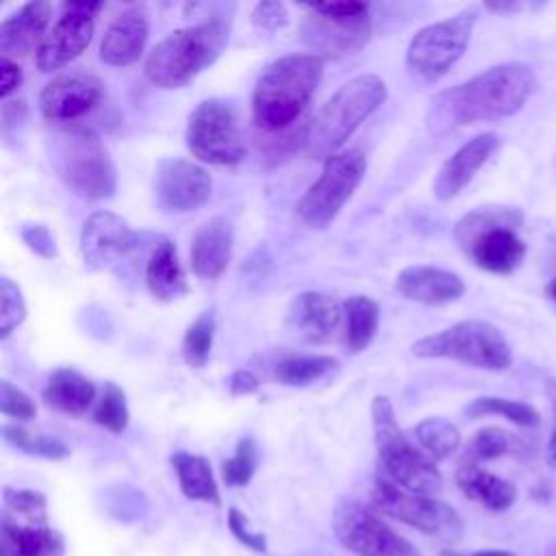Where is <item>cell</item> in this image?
<instances>
[{
	"label": "cell",
	"instance_id": "cb8c5ba5",
	"mask_svg": "<svg viewBox=\"0 0 556 556\" xmlns=\"http://www.w3.org/2000/svg\"><path fill=\"white\" fill-rule=\"evenodd\" d=\"M63 536L48 521L20 523L2 510L0 519V556H63Z\"/></svg>",
	"mask_w": 556,
	"mask_h": 556
},
{
	"label": "cell",
	"instance_id": "ee69618b",
	"mask_svg": "<svg viewBox=\"0 0 556 556\" xmlns=\"http://www.w3.org/2000/svg\"><path fill=\"white\" fill-rule=\"evenodd\" d=\"M287 22H289V13H287V7H285L282 2L265 0V2H258V4L252 9V24H254L258 30L276 33V30L282 28Z\"/></svg>",
	"mask_w": 556,
	"mask_h": 556
},
{
	"label": "cell",
	"instance_id": "5bb4252c",
	"mask_svg": "<svg viewBox=\"0 0 556 556\" xmlns=\"http://www.w3.org/2000/svg\"><path fill=\"white\" fill-rule=\"evenodd\" d=\"M100 9H102V2H65L63 4L61 17L56 20L52 30L46 35L41 48L37 50L35 63L39 72L43 74L56 72L85 52L93 35L96 13Z\"/></svg>",
	"mask_w": 556,
	"mask_h": 556
},
{
	"label": "cell",
	"instance_id": "7402d4cb",
	"mask_svg": "<svg viewBox=\"0 0 556 556\" xmlns=\"http://www.w3.org/2000/svg\"><path fill=\"white\" fill-rule=\"evenodd\" d=\"M232 256V224L224 215L208 217L191 239V269L202 280H217Z\"/></svg>",
	"mask_w": 556,
	"mask_h": 556
},
{
	"label": "cell",
	"instance_id": "d590c367",
	"mask_svg": "<svg viewBox=\"0 0 556 556\" xmlns=\"http://www.w3.org/2000/svg\"><path fill=\"white\" fill-rule=\"evenodd\" d=\"M513 450H515V437L510 432H506L504 428H497V426H486L469 439V443L465 447L463 463L478 465L482 460H493V458L506 456Z\"/></svg>",
	"mask_w": 556,
	"mask_h": 556
},
{
	"label": "cell",
	"instance_id": "7c38bea8",
	"mask_svg": "<svg viewBox=\"0 0 556 556\" xmlns=\"http://www.w3.org/2000/svg\"><path fill=\"white\" fill-rule=\"evenodd\" d=\"M371 500H374V506L384 515L410 528H417L428 536H434L447 543H454L463 536V519L458 517V513L450 504L432 495L404 491L389 478L380 476L374 482Z\"/></svg>",
	"mask_w": 556,
	"mask_h": 556
},
{
	"label": "cell",
	"instance_id": "e575fe53",
	"mask_svg": "<svg viewBox=\"0 0 556 556\" xmlns=\"http://www.w3.org/2000/svg\"><path fill=\"white\" fill-rule=\"evenodd\" d=\"M213 337H215V315L213 311H204L202 315L195 317L193 324H189L185 337H182V358L189 367H204V363L208 361L211 354V345H213Z\"/></svg>",
	"mask_w": 556,
	"mask_h": 556
},
{
	"label": "cell",
	"instance_id": "6da1fadb",
	"mask_svg": "<svg viewBox=\"0 0 556 556\" xmlns=\"http://www.w3.org/2000/svg\"><path fill=\"white\" fill-rule=\"evenodd\" d=\"M536 76L526 63H502L437 93L426 126L441 137L476 122H495L517 113L536 91Z\"/></svg>",
	"mask_w": 556,
	"mask_h": 556
},
{
	"label": "cell",
	"instance_id": "7dc6e473",
	"mask_svg": "<svg viewBox=\"0 0 556 556\" xmlns=\"http://www.w3.org/2000/svg\"><path fill=\"white\" fill-rule=\"evenodd\" d=\"M22 85V70L11 59H0V98L9 100L13 91Z\"/></svg>",
	"mask_w": 556,
	"mask_h": 556
},
{
	"label": "cell",
	"instance_id": "7bdbcfd3",
	"mask_svg": "<svg viewBox=\"0 0 556 556\" xmlns=\"http://www.w3.org/2000/svg\"><path fill=\"white\" fill-rule=\"evenodd\" d=\"M228 528H230L232 536H235L241 545L250 547L252 552H265V549H267V539H265V534L258 532V530H252L248 517H245L239 508H235V506L228 508Z\"/></svg>",
	"mask_w": 556,
	"mask_h": 556
},
{
	"label": "cell",
	"instance_id": "836d02e7",
	"mask_svg": "<svg viewBox=\"0 0 556 556\" xmlns=\"http://www.w3.org/2000/svg\"><path fill=\"white\" fill-rule=\"evenodd\" d=\"M2 437L9 445L17 447L20 452L28 454V456H39V458H48V460H61L70 456V447L54 439V437H46L39 432H30L22 426H2Z\"/></svg>",
	"mask_w": 556,
	"mask_h": 556
},
{
	"label": "cell",
	"instance_id": "f1b7e54d",
	"mask_svg": "<svg viewBox=\"0 0 556 556\" xmlns=\"http://www.w3.org/2000/svg\"><path fill=\"white\" fill-rule=\"evenodd\" d=\"M169 463L176 471L178 486L187 500L206 502L213 506L222 504L211 463L204 456L189 454V452H176V454H172Z\"/></svg>",
	"mask_w": 556,
	"mask_h": 556
},
{
	"label": "cell",
	"instance_id": "bcb514c9",
	"mask_svg": "<svg viewBox=\"0 0 556 556\" xmlns=\"http://www.w3.org/2000/svg\"><path fill=\"white\" fill-rule=\"evenodd\" d=\"M28 117V106L24 100H4L2 104V135L4 139H11L13 128H20L24 119Z\"/></svg>",
	"mask_w": 556,
	"mask_h": 556
},
{
	"label": "cell",
	"instance_id": "b9f144b4",
	"mask_svg": "<svg viewBox=\"0 0 556 556\" xmlns=\"http://www.w3.org/2000/svg\"><path fill=\"white\" fill-rule=\"evenodd\" d=\"M0 410L15 421H33L37 417V406L30 395L9 380L0 382Z\"/></svg>",
	"mask_w": 556,
	"mask_h": 556
},
{
	"label": "cell",
	"instance_id": "484cf974",
	"mask_svg": "<svg viewBox=\"0 0 556 556\" xmlns=\"http://www.w3.org/2000/svg\"><path fill=\"white\" fill-rule=\"evenodd\" d=\"M456 486L463 491L465 497L478 502L491 513H504L517 500V489L513 482L471 463H463L458 467Z\"/></svg>",
	"mask_w": 556,
	"mask_h": 556
},
{
	"label": "cell",
	"instance_id": "d4e9b609",
	"mask_svg": "<svg viewBox=\"0 0 556 556\" xmlns=\"http://www.w3.org/2000/svg\"><path fill=\"white\" fill-rule=\"evenodd\" d=\"M148 41V17L141 9L122 11L104 30L100 59L106 65L124 67L139 61Z\"/></svg>",
	"mask_w": 556,
	"mask_h": 556
},
{
	"label": "cell",
	"instance_id": "7a4b0ae2",
	"mask_svg": "<svg viewBox=\"0 0 556 556\" xmlns=\"http://www.w3.org/2000/svg\"><path fill=\"white\" fill-rule=\"evenodd\" d=\"M321 74L324 61L315 54H287L269 63L252 93L254 132L276 135L304 119Z\"/></svg>",
	"mask_w": 556,
	"mask_h": 556
},
{
	"label": "cell",
	"instance_id": "f907efd6",
	"mask_svg": "<svg viewBox=\"0 0 556 556\" xmlns=\"http://www.w3.org/2000/svg\"><path fill=\"white\" fill-rule=\"evenodd\" d=\"M545 463H547V467L556 469V426H554V430L549 434V441H547V447H545Z\"/></svg>",
	"mask_w": 556,
	"mask_h": 556
},
{
	"label": "cell",
	"instance_id": "8d00e7d4",
	"mask_svg": "<svg viewBox=\"0 0 556 556\" xmlns=\"http://www.w3.org/2000/svg\"><path fill=\"white\" fill-rule=\"evenodd\" d=\"M91 419L113 434H122L128 426V404L124 391L115 382H104L98 406L93 408Z\"/></svg>",
	"mask_w": 556,
	"mask_h": 556
},
{
	"label": "cell",
	"instance_id": "f546056e",
	"mask_svg": "<svg viewBox=\"0 0 556 556\" xmlns=\"http://www.w3.org/2000/svg\"><path fill=\"white\" fill-rule=\"evenodd\" d=\"M345 313V339L350 352H363L376 337L380 308L367 295H352L343 302Z\"/></svg>",
	"mask_w": 556,
	"mask_h": 556
},
{
	"label": "cell",
	"instance_id": "d6986e66",
	"mask_svg": "<svg viewBox=\"0 0 556 556\" xmlns=\"http://www.w3.org/2000/svg\"><path fill=\"white\" fill-rule=\"evenodd\" d=\"M500 139L493 132H480L467 143H463L437 172L432 182V193L437 200L447 202L456 198L478 174V169L495 154Z\"/></svg>",
	"mask_w": 556,
	"mask_h": 556
},
{
	"label": "cell",
	"instance_id": "44dd1931",
	"mask_svg": "<svg viewBox=\"0 0 556 556\" xmlns=\"http://www.w3.org/2000/svg\"><path fill=\"white\" fill-rule=\"evenodd\" d=\"M52 7L46 0H33L17 9L0 24V54L2 59H22L37 52L46 39Z\"/></svg>",
	"mask_w": 556,
	"mask_h": 556
},
{
	"label": "cell",
	"instance_id": "f35d334b",
	"mask_svg": "<svg viewBox=\"0 0 556 556\" xmlns=\"http://www.w3.org/2000/svg\"><path fill=\"white\" fill-rule=\"evenodd\" d=\"M2 502L4 513L13 517H22L26 521H48V500L39 491L4 486Z\"/></svg>",
	"mask_w": 556,
	"mask_h": 556
},
{
	"label": "cell",
	"instance_id": "603a6c76",
	"mask_svg": "<svg viewBox=\"0 0 556 556\" xmlns=\"http://www.w3.org/2000/svg\"><path fill=\"white\" fill-rule=\"evenodd\" d=\"M395 291L410 302L439 306L456 302L465 293V282L458 274L441 267L410 265L397 274Z\"/></svg>",
	"mask_w": 556,
	"mask_h": 556
},
{
	"label": "cell",
	"instance_id": "11a10c76",
	"mask_svg": "<svg viewBox=\"0 0 556 556\" xmlns=\"http://www.w3.org/2000/svg\"><path fill=\"white\" fill-rule=\"evenodd\" d=\"M441 556H460V554H456V552H443Z\"/></svg>",
	"mask_w": 556,
	"mask_h": 556
},
{
	"label": "cell",
	"instance_id": "4dcf8cb0",
	"mask_svg": "<svg viewBox=\"0 0 556 556\" xmlns=\"http://www.w3.org/2000/svg\"><path fill=\"white\" fill-rule=\"evenodd\" d=\"M339 369L337 358L330 356H291L274 367V378L285 387H306L328 378Z\"/></svg>",
	"mask_w": 556,
	"mask_h": 556
},
{
	"label": "cell",
	"instance_id": "1f68e13d",
	"mask_svg": "<svg viewBox=\"0 0 556 556\" xmlns=\"http://www.w3.org/2000/svg\"><path fill=\"white\" fill-rule=\"evenodd\" d=\"M465 415L469 419H478V417H486V415H500L508 421H513L515 426H523V428H532L541 421L539 410L526 402L519 400H508V397H495V395H482L471 400L465 406Z\"/></svg>",
	"mask_w": 556,
	"mask_h": 556
},
{
	"label": "cell",
	"instance_id": "681fc988",
	"mask_svg": "<svg viewBox=\"0 0 556 556\" xmlns=\"http://www.w3.org/2000/svg\"><path fill=\"white\" fill-rule=\"evenodd\" d=\"M308 7L324 13V15H339V17L367 13L365 2H326V4H308Z\"/></svg>",
	"mask_w": 556,
	"mask_h": 556
},
{
	"label": "cell",
	"instance_id": "2e32d148",
	"mask_svg": "<svg viewBox=\"0 0 556 556\" xmlns=\"http://www.w3.org/2000/svg\"><path fill=\"white\" fill-rule=\"evenodd\" d=\"M104 100V83L89 72H70L52 78L41 96L39 111L48 122L72 124L89 115Z\"/></svg>",
	"mask_w": 556,
	"mask_h": 556
},
{
	"label": "cell",
	"instance_id": "8fae6325",
	"mask_svg": "<svg viewBox=\"0 0 556 556\" xmlns=\"http://www.w3.org/2000/svg\"><path fill=\"white\" fill-rule=\"evenodd\" d=\"M187 148L195 159L211 165H237L245 159V139L232 104L202 100L187 122Z\"/></svg>",
	"mask_w": 556,
	"mask_h": 556
},
{
	"label": "cell",
	"instance_id": "74e56055",
	"mask_svg": "<svg viewBox=\"0 0 556 556\" xmlns=\"http://www.w3.org/2000/svg\"><path fill=\"white\" fill-rule=\"evenodd\" d=\"M258 465V447L252 437H243L237 443L235 454L222 465V480L226 486H245Z\"/></svg>",
	"mask_w": 556,
	"mask_h": 556
},
{
	"label": "cell",
	"instance_id": "ab89813d",
	"mask_svg": "<svg viewBox=\"0 0 556 556\" xmlns=\"http://www.w3.org/2000/svg\"><path fill=\"white\" fill-rule=\"evenodd\" d=\"M104 508L113 519L122 523H132L148 513V500L143 497L141 491L122 484V486H113L104 495Z\"/></svg>",
	"mask_w": 556,
	"mask_h": 556
},
{
	"label": "cell",
	"instance_id": "4fadbf2b",
	"mask_svg": "<svg viewBox=\"0 0 556 556\" xmlns=\"http://www.w3.org/2000/svg\"><path fill=\"white\" fill-rule=\"evenodd\" d=\"M337 541L356 556H421V552L376 513L354 500H339L332 513Z\"/></svg>",
	"mask_w": 556,
	"mask_h": 556
},
{
	"label": "cell",
	"instance_id": "9a60e30c",
	"mask_svg": "<svg viewBox=\"0 0 556 556\" xmlns=\"http://www.w3.org/2000/svg\"><path fill=\"white\" fill-rule=\"evenodd\" d=\"M308 15L300 26L302 41L313 50L311 54L319 59H334L343 54H352L361 50L371 35L369 13L339 17V15H324L311 7Z\"/></svg>",
	"mask_w": 556,
	"mask_h": 556
},
{
	"label": "cell",
	"instance_id": "c3c4849f",
	"mask_svg": "<svg viewBox=\"0 0 556 556\" xmlns=\"http://www.w3.org/2000/svg\"><path fill=\"white\" fill-rule=\"evenodd\" d=\"M261 387V380L250 369H237L228 378V389L232 395H250L256 393Z\"/></svg>",
	"mask_w": 556,
	"mask_h": 556
},
{
	"label": "cell",
	"instance_id": "30bf717a",
	"mask_svg": "<svg viewBox=\"0 0 556 556\" xmlns=\"http://www.w3.org/2000/svg\"><path fill=\"white\" fill-rule=\"evenodd\" d=\"M367 169V159L358 148L339 152L324 161L319 178L295 204L298 217L313 230H324L352 198Z\"/></svg>",
	"mask_w": 556,
	"mask_h": 556
},
{
	"label": "cell",
	"instance_id": "ba28073f",
	"mask_svg": "<svg viewBox=\"0 0 556 556\" xmlns=\"http://www.w3.org/2000/svg\"><path fill=\"white\" fill-rule=\"evenodd\" d=\"M410 352L419 358H450L486 371H504L513 363L504 334L482 319H465L437 334H428L415 341Z\"/></svg>",
	"mask_w": 556,
	"mask_h": 556
},
{
	"label": "cell",
	"instance_id": "52a82bcc",
	"mask_svg": "<svg viewBox=\"0 0 556 556\" xmlns=\"http://www.w3.org/2000/svg\"><path fill=\"white\" fill-rule=\"evenodd\" d=\"M54 165L63 182L78 198L106 200L115 195L117 169L91 128H63L54 141Z\"/></svg>",
	"mask_w": 556,
	"mask_h": 556
},
{
	"label": "cell",
	"instance_id": "ac0fdd59",
	"mask_svg": "<svg viewBox=\"0 0 556 556\" xmlns=\"http://www.w3.org/2000/svg\"><path fill=\"white\" fill-rule=\"evenodd\" d=\"M135 235L128 224L109 211L91 213L80 232V254L89 271H102L122 261L132 248Z\"/></svg>",
	"mask_w": 556,
	"mask_h": 556
},
{
	"label": "cell",
	"instance_id": "e0dca14e",
	"mask_svg": "<svg viewBox=\"0 0 556 556\" xmlns=\"http://www.w3.org/2000/svg\"><path fill=\"white\" fill-rule=\"evenodd\" d=\"M211 174L187 159H163L156 165V200L169 213H191L211 198Z\"/></svg>",
	"mask_w": 556,
	"mask_h": 556
},
{
	"label": "cell",
	"instance_id": "f5cc1de1",
	"mask_svg": "<svg viewBox=\"0 0 556 556\" xmlns=\"http://www.w3.org/2000/svg\"><path fill=\"white\" fill-rule=\"evenodd\" d=\"M469 556H515V554L506 552V549H480V552H473Z\"/></svg>",
	"mask_w": 556,
	"mask_h": 556
},
{
	"label": "cell",
	"instance_id": "9c48e42d",
	"mask_svg": "<svg viewBox=\"0 0 556 556\" xmlns=\"http://www.w3.org/2000/svg\"><path fill=\"white\" fill-rule=\"evenodd\" d=\"M478 15H480V9L471 4L443 22L421 28L410 39L406 50L408 74L424 85H430L443 78L447 70L467 50Z\"/></svg>",
	"mask_w": 556,
	"mask_h": 556
},
{
	"label": "cell",
	"instance_id": "f6af8a7d",
	"mask_svg": "<svg viewBox=\"0 0 556 556\" xmlns=\"http://www.w3.org/2000/svg\"><path fill=\"white\" fill-rule=\"evenodd\" d=\"M22 239L28 250H33L41 258L56 256V241L54 235L43 224H28L22 228Z\"/></svg>",
	"mask_w": 556,
	"mask_h": 556
},
{
	"label": "cell",
	"instance_id": "db71d44e",
	"mask_svg": "<svg viewBox=\"0 0 556 556\" xmlns=\"http://www.w3.org/2000/svg\"><path fill=\"white\" fill-rule=\"evenodd\" d=\"M549 291H552V295H554V300H556V280L552 282V287H549Z\"/></svg>",
	"mask_w": 556,
	"mask_h": 556
},
{
	"label": "cell",
	"instance_id": "4316f807",
	"mask_svg": "<svg viewBox=\"0 0 556 556\" xmlns=\"http://www.w3.org/2000/svg\"><path fill=\"white\" fill-rule=\"evenodd\" d=\"M41 397L50 408L80 417L96 400V384L72 367H59L50 374Z\"/></svg>",
	"mask_w": 556,
	"mask_h": 556
},
{
	"label": "cell",
	"instance_id": "816d5d0a",
	"mask_svg": "<svg viewBox=\"0 0 556 556\" xmlns=\"http://www.w3.org/2000/svg\"><path fill=\"white\" fill-rule=\"evenodd\" d=\"M545 393H547V397H549L552 415H554V426H556V378H547V380H545Z\"/></svg>",
	"mask_w": 556,
	"mask_h": 556
},
{
	"label": "cell",
	"instance_id": "83f0119b",
	"mask_svg": "<svg viewBox=\"0 0 556 556\" xmlns=\"http://www.w3.org/2000/svg\"><path fill=\"white\" fill-rule=\"evenodd\" d=\"M146 285L161 302H172L189 291L176 245L167 239L159 241L146 265Z\"/></svg>",
	"mask_w": 556,
	"mask_h": 556
},
{
	"label": "cell",
	"instance_id": "8992f818",
	"mask_svg": "<svg viewBox=\"0 0 556 556\" xmlns=\"http://www.w3.org/2000/svg\"><path fill=\"white\" fill-rule=\"evenodd\" d=\"M374 439L378 447V460L387 478L400 484L404 491L434 495L441 489V473L434 460L415 447L400 430L395 410L384 395H376L371 402Z\"/></svg>",
	"mask_w": 556,
	"mask_h": 556
},
{
	"label": "cell",
	"instance_id": "3957f363",
	"mask_svg": "<svg viewBox=\"0 0 556 556\" xmlns=\"http://www.w3.org/2000/svg\"><path fill=\"white\" fill-rule=\"evenodd\" d=\"M387 85L376 74H361L343 83L317 111L306 137V154L328 161L352 132L384 102Z\"/></svg>",
	"mask_w": 556,
	"mask_h": 556
},
{
	"label": "cell",
	"instance_id": "ffe728a7",
	"mask_svg": "<svg viewBox=\"0 0 556 556\" xmlns=\"http://www.w3.org/2000/svg\"><path fill=\"white\" fill-rule=\"evenodd\" d=\"M343 306L328 293L304 291L287 308V328L308 343L328 341L341 324Z\"/></svg>",
	"mask_w": 556,
	"mask_h": 556
},
{
	"label": "cell",
	"instance_id": "d6a6232c",
	"mask_svg": "<svg viewBox=\"0 0 556 556\" xmlns=\"http://www.w3.org/2000/svg\"><path fill=\"white\" fill-rule=\"evenodd\" d=\"M413 434L432 460H443L452 456L460 445L458 428L443 417H428L419 421L413 428Z\"/></svg>",
	"mask_w": 556,
	"mask_h": 556
},
{
	"label": "cell",
	"instance_id": "277c9868",
	"mask_svg": "<svg viewBox=\"0 0 556 556\" xmlns=\"http://www.w3.org/2000/svg\"><path fill=\"white\" fill-rule=\"evenodd\" d=\"M523 215L508 206H480L463 215L454 226L458 248L489 274H513L523 256L526 243L517 235Z\"/></svg>",
	"mask_w": 556,
	"mask_h": 556
},
{
	"label": "cell",
	"instance_id": "60d3db41",
	"mask_svg": "<svg viewBox=\"0 0 556 556\" xmlns=\"http://www.w3.org/2000/svg\"><path fill=\"white\" fill-rule=\"evenodd\" d=\"M24 319L26 302L20 287L9 276H0V339H7Z\"/></svg>",
	"mask_w": 556,
	"mask_h": 556
},
{
	"label": "cell",
	"instance_id": "5b68a950",
	"mask_svg": "<svg viewBox=\"0 0 556 556\" xmlns=\"http://www.w3.org/2000/svg\"><path fill=\"white\" fill-rule=\"evenodd\" d=\"M228 43V26L208 20L178 28L161 39L146 59V76L161 89H178L208 67Z\"/></svg>",
	"mask_w": 556,
	"mask_h": 556
}]
</instances>
